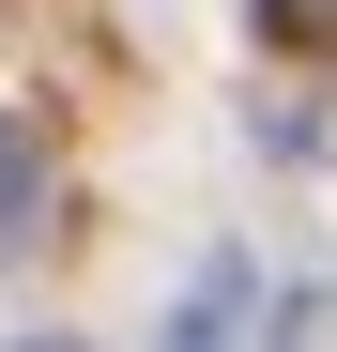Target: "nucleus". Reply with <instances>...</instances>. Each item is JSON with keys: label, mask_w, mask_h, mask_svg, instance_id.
<instances>
[{"label": "nucleus", "mask_w": 337, "mask_h": 352, "mask_svg": "<svg viewBox=\"0 0 337 352\" xmlns=\"http://www.w3.org/2000/svg\"><path fill=\"white\" fill-rule=\"evenodd\" d=\"M16 352H92V337H16Z\"/></svg>", "instance_id": "7ed1b4c3"}, {"label": "nucleus", "mask_w": 337, "mask_h": 352, "mask_svg": "<svg viewBox=\"0 0 337 352\" xmlns=\"http://www.w3.org/2000/svg\"><path fill=\"white\" fill-rule=\"evenodd\" d=\"M246 307H261V276L215 245V261L184 276V307H168V337H153V352H246Z\"/></svg>", "instance_id": "f257e3e1"}, {"label": "nucleus", "mask_w": 337, "mask_h": 352, "mask_svg": "<svg viewBox=\"0 0 337 352\" xmlns=\"http://www.w3.org/2000/svg\"><path fill=\"white\" fill-rule=\"evenodd\" d=\"M0 245H31V138L0 123Z\"/></svg>", "instance_id": "f03ea898"}]
</instances>
